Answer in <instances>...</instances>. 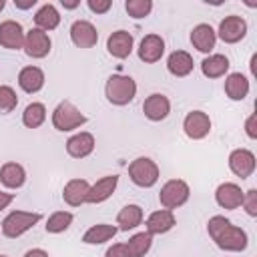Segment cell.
Wrapping results in <instances>:
<instances>
[{
    "mask_svg": "<svg viewBox=\"0 0 257 257\" xmlns=\"http://www.w3.org/2000/svg\"><path fill=\"white\" fill-rule=\"evenodd\" d=\"M207 233H209V237L215 241V245L221 251L241 253L249 245L247 231L237 227V225H233L225 215H213L207 221Z\"/></svg>",
    "mask_w": 257,
    "mask_h": 257,
    "instance_id": "obj_1",
    "label": "cell"
},
{
    "mask_svg": "<svg viewBox=\"0 0 257 257\" xmlns=\"http://www.w3.org/2000/svg\"><path fill=\"white\" fill-rule=\"evenodd\" d=\"M104 96L114 106H126L137 96V80L128 74H110L104 84Z\"/></svg>",
    "mask_w": 257,
    "mask_h": 257,
    "instance_id": "obj_2",
    "label": "cell"
},
{
    "mask_svg": "<svg viewBox=\"0 0 257 257\" xmlns=\"http://www.w3.org/2000/svg\"><path fill=\"white\" fill-rule=\"evenodd\" d=\"M50 120L58 133H70V131L80 128L86 122V116L76 104H72L70 100H62L54 106Z\"/></svg>",
    "mask_w": 257,
    "mask_h": 257,
    "instance_id": "obj_3",
    "label": "cell"
},
{
    "mask_svg": "<svg viewBox=\"0 0 257 257\" xmlns=\"http://www.w3.org/2000/svg\"><path fill=\"white\" fill-rule=\"evenodd\" d=\"M40 219H42V215L36 213V211H10L4 217V221L0 225V231L8 239H18L26 231H30L34 225H38Z\"/></svg>",
    "mask_w": 257,
    "mask_h": 257,
    "instance_id": "obj_4",
    "label": "cell"
},
{
    "mask_svg": "<svg viewBox=\"0 0 257 257\" xmlns=\"http://www.w3.org/2000/svg\"><path fill=\"white\" fill-rule=\"evenodd\" d=\"M128 177H131V181L137 187L151 189V187L157 185V181L161 177V169H159V165L153 159H149V157H137L128 165Z\"/></svg>",
    "mask_w": 257,
    "mask_h": 257,
    "instance_id": "obj_5",
    "label": "cell"
},
{
    "mask_svg": "<svg viewBox=\"0 0 257 257\" xmlns=\"http://www.w3.org/2000/svg\"><path fill=\"white\" fill-rule=\"evenodd\" d=\"M191 197V187L183 179H169L159 191V203L163 209L175 211L183 207Z\"/></svg>",
    "mask_w": 257,
    "mask_h": 257,
    "instance_id": "obj_6",
    "label": "cell"
},
{
    "mask_svg": "<svg viewBox=\"0 0 257 257\" xmlns=\"http://www.w3.org/2000/svg\"><path fill=\"white\" fill-rule=\"evenodd\" d=\"M24 54L34 58V60H40V58H46L52 50V40L48 36V32L40 30V28H30L26 34H24V46H22Z\"/></svg>",
    "mask_w": 257,
    "mask_h": 257,
    "instance_id": "obj_7",
    "label": "cell"
},
{
    "mask_svg": "<svg viewBox=\"0 0 257 257\" xmlns=\"http://www.w3.org/2000/svg\"><path fill=\"white\" fill-rule=\"evenodd\" d=\"M217 38L225 44H237L247 36V20L237 14H229L219 22V28L215 30Z\"/></svg>",
    "mask_w": 257,
    "mask_h": 257,
    "instance_id": "obj_8",
    "label": "cell"
},
{
    "mask_svg": "<svg viewBox=\"0 0 257 257\" xmlns=\"http://www.w3.org/2000/svg\"><path fill=\"white\" fill-rule=\"evenodd\" d=\"M211 116L203 110H191L185 114L183 118V133L191 139V141H201L211 133Z\"/></svg>",
    "mask_w": 257,
    "mask_h": 257,
    "instance_id": "obj_9",
    "label": "cell"
},
{
    "mask_svg": "<svg viewBox=\"0 0 257 257\" xmlns=\"http://www.w3.org/2000/svg\"><path fill=\"white\" fill-rule=\"evenodd\" d=\"M227 165H229V171H231L235 177H239V179H249V177L255 173L257 159H255V155H253L249 149H233V151L229 153Z\"/></svg>",
    "mask_w": 257,
    "mask_h": 257,
    "instance_id": "obj_10",
    "label": "cell"
},
{
    "mask_svg": "<svg viewBox=\"0 0 257 257\" xmlns=\"http://www.w3.org/2000/svg\"><path fill=\"white\" fill-rule=\"evenodd\" d=\"M70 40L76 48H92L98 42V30L88 20H74L70 24Z\"/></svg>",
    "mask_w": 257,
    "mask_h": 257,
    "instance_id": "obj_11",
    "label": "cell"
},
{
    "mask_svg": "<svg viewBox=\"0 0 257 257\" xmlns=\"http://www.w3.org/2000/svg\"><path fill=\"white\" fill-rule=\"evenodd\" d=\"M135 50V38L128 30H114L108 34L106 38V52L112 58L124 60L131 56V52Z\"/></svg>",
    "mask_w": 257,
    "mask_h": 257,
    "instance_id": "obj_12",
    "label": "cell"
},
{
    "mask_svg": "<svg viewBox=\"0 0 257 257\" xmlns=\"http://www.w3.org/2000/svg\"><path fill=\"white\" fill-rule=\"evenodd\" d=\"M66 153L68 157L72 159H86L94 153V147H96V139L92 133L88 131H80V133H74L68 141H66Z\"/></svg>",
    "mask_w": 257,
    "mask_h": 257,
    "instance_id": "obj_13",
    "label": "cell"
},
{
    "mask_svg": "<svg viewBox=\"0 0 257 257\" xmlns=\"http://www.w3.org/2000/svg\"><path fill=\"white\" fill-rule=\"evenodd\" d=\"M189 40H191L195 50H199V52L209 56V54H213V48L217 44V32H215V28L211 24L201 22V24L193 26V30L189 34Z\"/></svg>",
    "mask_w": 257,
    "mask_h": 257,
    "instance_id": "obj_14",
    "label": "cell"
},
{
    "mask_svg": "<svg viewBox=\"0 0 257 257\" xmlns=\"http://www.w3.org/2000/svg\"><path fill=\"white\" fill-rule=\"evenodd\" d=\"M137 54L139 58L145 62V64H155L163 58L165 54V40L161 34H147L141 42H139V48H137Z\"/></svg>",
    "mask_w": 257,
    "mask_h": 257,
    "instance_id": "obj_15",
    "label": "cell"
},
{
    "mask_svg": "<svg viewBox=\"0 0 257 257\" xmlns=\"http://www.w3.org/2000/svg\"><path fill=\"white\" fill-rule=\"evenodd\" d=\"M143 112H145V116H147L149 120H153V122L165 120V118L169 116V112H171V100H169V96H165L163 92H153V94H149V96L145 98V102H143Z\"/></svg>",
    "mask_w": 257,
    "mask_h": 257,
    "instance_id": "obj_16",
    "label": "cell"
},
{
    "mask_svg": "<svg viewBox=\"0 0 257 257\" xmlns=\"http://www.w3.org/2000/svg\"><path fill=\"white\" fill-rule=\"evenodd\" d=\"M243 193L241 187L237 183H221L217 189H215V203L221 207V209H227V211H235L241 207V201H243Z\"/></svg>",
    "mask_w": 257,
    "mask_h": 257,
    "instance_id": "obj_17",
    "label": "cell"
},
{
    "mask_svg": "<svg viewBox=\"0 0 257 257\" xmlns=\"http://www.w3.org/2000/svg\"><path fill=\"white\" fill-rule=\"evenodd\" d=\"M116 187H118V177L116 175H104V177H100L96 183L90 185L88 195H86V203L88 205L104 203L106 199L112 197V193L116 191Z\"/></svg>",
    "mask_w": 257,
    "mask_h": 257,
    "instance_id": "obj_18",
    "label": "cell"
},
{
    "mask_svg": "<svg viewBox=\"0 0 257 257\" xmlns=\"http://www.w3.org/2000/svg\"><path fill=\"white\" fill-rule=\"evenodd\" d=\"M24 28L16 20L0 22V46L6 50H20L24 46Z\"/></svg>",
    "mask_w": 257,
    "mask_h": 257,
    "instance_id": "obj_19",
    "label": "cell"
},
{
    "mask_svg": "<svg viewBox=\"0 0 257 257\" xmlns=\"http://www.w3.org/2000/svg\"><path fill=\"white\" fill-rule=\"evenodd\" d=\"M44 82H46V76H44V70L40 66H24L20 68L18 72V86L26 92V94H36L44 88Z\"/></svg>",
    "mask_w": 257,
    "mask_h": 257,
    "instance_id": "obj_20",
    "label": "cell"
},
{
    "mask_svg": "<svg viewBox=\"0 0 257 257\" xmlns=\"http://www.w3.org/2000/svg\"><path fill=\"white\" fill-rule=\"evenodd\" d=\"M177 225V217L173 211L169 209H159V211H153L147 221H145V231L151 233V235H165L169 233L173 227Z\"/></svg>",
    "mask_w": 257,
    "mask_h": 257,
    "instance_id": "obj_21",
    "label": "cell"
},
{
    "mask_svg": "<svg viewBox=\"0 0 257 257\" xmlns=\"http://www.w3.org/2000/svg\"><path fill=\"white\" fill-rule=\"evenodd\" d=\"M195 68V60L187 50H173L167 56V70L169 74L177 76V78H185L193 72Z\"/></svg>",
    "mask_w": 257,
    "mask_h": 257,
    "instance_id": "obj_22",
    "label": "cell"
},
{
    "mask_svg": "<svg viewBox=\"0 0 257 257\" xmlns=\"http://www.w3.org/2000/svg\"><path fill=\"white\" fill-rule=\"evenodd\" d=\"M90 183L86 179H70L62 189V201L68 207H80L86 203Z\"/></svg>",
    "mask_w": 257,
    "mask_h": 257,
    "instance_id": "obj_23",
    "label": "cell"
},
{
    "mask_svg": "<svg viewBox=\"0 0 257 257\" xmlns=\"http://www.w3.org/2000/svg\"><path fill=\"white\" fill-rule=\"evenodd\" d=\"M249 88H251V82H249V78L243 72H229L225 76L223 90H225L229 100H235V102L243 100L249 94Z\"/></svg>",
    "mask_w": 257,
    "mask_h": 257,
    "instance_id": "obj_24",
    "label": "cell"
},
{
    "mask_svg": "<svg viewBox=\"0 0 257 257\" xmlns=\"http://www.w3.org/2000/svg\"><path fill=\"white\" fill-rule=\"evenodd\" d=\"M229 58L219 52H213L201 60V72L205 78H223L229 74Z\"/></svg>",
    "mask_w": 257,
    "mask_h": 257,
    "instance_id": "obj_25",
    "label": "cell"
},
{
    "mask_svg": "<svg viewBox=\"0 0 257 257\" xmlns=\"http://www.w3.org/2000/svg\"><path fill=\"white\" fill-rule=\"evenodd\" d=\"M0 183L6 187V189H20L24 183H26V169L16 163V161H8L0 167Z\"/></svg>",
    "mask_w": 257,
    "mask_h": 257,
    "instance_id": "obj_26",
    "label": "cell"
},
{
    "mask_svg": "<svg viewBox=\"0 0 257 257\" xmlns=\"http://www.w3.org/2000/svg\"><path fill=\"white\" fill-rule=\"evenodd\" d=\"M143 219H145L143 207L137 203H128L116 215V229L118 231H133L143 223Z\"/></svg>",
    "mask_w": 257,
    "mask_h": 257,
    "instance_id": "obj_27",
    "label": "cell"
},
{
    "mask_svg": "<svg viewBox=\"0 0 257 257\" xmlns=\"http://www.w3.org/2000/svg\"><path fill=\"white\" fill-rule=\"evenodd\" d=\"M116 233H118L116 225H110V223H96V225L88 227V229L82 233V243H86V245H102V243L114 239Z\"/></svg>",
    "mask_w": 257,
    "mask_h": 257,
    "instance_id": "obj_28",
    "label": "cell"
},
{
    "mask_svg": "<svg viewBox=\"0 0 257 257\" xmlns=\"http://www.w3.org/2000/svg\"><path fill=\"white\" fill-rule=\"evenodd\" d=\"M34 24H36V28H40L44 32H50V30L58 28V24H60L58 8L54 4H42L34 14Z\"/></svg>",
    "mask_w": 257,
    "mask_h": 257,
    "instance_id": "obj_29",
    "label": "cell"
},
{
    "mask_svg": "<svg viewBox=\"0 0 257 257\" xmlns=\"http://www.w3.org/2000/svg\"><path fill=\"white\" fill-rule=\"evenodd\" d=\"M124 247L131 257H145L153 247V235L147 231L135 233L133 237H128V241H124Z\"/></svg>",
    "mask_w": 257,
    "mask_h": 257,
    "instance_id": "obj_30",
    "label": "cell"
},
{
    "mask_svg": "<svg viewBox=\"0 0 257 257\" xmlns=\"http://www.w3.org/2000/svg\"><path fill=\"white\" fill-rule=\"evenodd\" d=\"M46 120V106L42 102H30L22 110V124L26 128H38Z\"/></svg>",
    "mask_w": 257,
    "mask_h": 257,
    "instance_id": "obj_31",
    "label": "cell"
},
{
    "mask_svg": "<svg viewBox=\"0 0 257 257\" xmlns=\"http://www.w3.org/2000/svg\"><path fill=\"white\" fill-rule=\"evenodd\" d=\"M72 221H74V215H72L70 211H54V213L46 219L44 229H46V233H50V235H58V233H64V231L72 225Z\"/></svg>",
    "mask_w": 257,
    "mask_h": 257,
    "instance_id": "obj_32",
    "label": "cell"
},
{
    "mask_svg": "<svg viewBox=\"0 0 257 257\" xmlns=\"http://www.w3.org/2000/svg\"><path fill=\"white\" fill-rule=\"evenodd\" d=\"M124 10L135 20L147 18L153 12V0H126L124 2Z\"/></svg>",
    "mask_w": 257,
    "mask_h": 257,
    "instance_id": "obj_33",
    "label": "cell"
},
{
    "mask_svg": "<svg viewBox=\"0 0 257 257\" xmlns=\"http://www.w3.org/2000/svg\"><path fill=\"white\" fill-rule=\"evenodd\" d=\"M18 106V94L12 86L0 84V114H10Z\"/></svg>",
    "mask_w": 257,
    "mask_h": 257,
    "instance_id": "obj_34",
    "label": "cell"
},
{
    "mask_svg": "<svg viewBox=\"0 0 257 257\" xmlns=\"http://www.w3.org/2000/svg\"><path fill=\"white\" fill-rule=\"evenodd\" d=\"M241 207L249 217H257V189H249L243 193Z\"/></svg>",
    "mask_w": 257,
    "mask_h": 257,
    "instance_id": "obj_35",
    "label": "cell"
},
{
    "mask_svg": "<svg viewBox=\"0 0 257 257\" xmlns=\"http://www.w3.org/2000/svg\"><path fill=\"white\" fill-rule=\"evenodd\" d=\"M86 6L92 14H106L112 8V2L110 0H88Z\"/></svg>",
    "mask_w": 257,
    "mask_h": 257,
    "instance_id": "obj_36",
    "label": "cell"
},
{
    "mask_svg": "<svg viewBox=\"0 0 257 257\" xmlns=\"http://www.w3.org/2000/svg\"><path fill=\"white\" fill-rule=\"evenodd\" d=\"M245 135H247L251 141L257 139V114H255V112H251V114L247 116V120H245Z\"/></svg>",
    "mask_w": 257,
    "mask_h": 257,
    "instance_id": "obj_37",
    "label": "cell"
},
{
    "mask_svg": "<svg viewBox=\"0 0 257 257\" xmlns=\"http://www.w3.org/2000/svg\"><path fill=\"white\" fill-rule=\"evenodd\" d=\"M104 257H131V255H128L124 243H114L104 251Z\"/></svg>",
    "mask_w": 257,
    "mask_h": 257,
    "instance_id": "obj_38",
    "label": "cell"
},
{
    "mask_svg": "<svg viewBox=\"0 0 257 257\" xmlns=\"http://www.w3.org/2000/svg\"><path fill=\"white\" fill-rule=\"evenodd\" d=\"M16 193H6V191H0V211H4L12 201H14Z\"/></svg>",
    "mask_w": 257,
    "mask_h": 257,
    "instance_id": "obj_39",
    "label": "cell"
},
{
    "mask_svg": "<svg viewBox=\"0 0 257 257\" xmlns=\"http://www.w3.org/2000/svg\"><path fill=\"white\" fill-rule=\"evenodd\" d=\"M14 6L18 10H30L36 6V0H14Z\"/></svg>",
    "mask_w": 257,
    "mask_h": 257,
    "instance_id": "obj_40",
    "label": "cell"
},
{
    "mask_svg": "<svg viewBox=\"0 0 257 257\" xmlns=\"http://www.w3.org/2000/svg\"><path fill=\"white\" fill-rule=\"evenodd\" d=\"M24 257H50V255H48V251H44L40 247H34V249H28L24 253Z\"/></svg>",
    "mask_w": 257,
    "mask_h": 257,
    "instance_id": "obj_41",
    "label": "cell"
},
{
    "mask_svg": "<svg viewBox=\"0 0 257 257\" xmlns=\"http://www.w3.org/2000/svg\"><path fill=\"white\" fill-rule=\"evenodd\" d=\"M60 4H62L64 10H74V8L80 6V0H60Z\"/></svg>",
    "mask_w": 257,
    "mask_h": 257,
    "instance_id": "obj_42",
    "label": "cell"
},
{
    "mask_svg": "<svg viewBox=\"0 0 257 257\" xmlns=\"http://www.w3.org/2000/svg\"><path fill=\"white\" fill-rule=\"evenodd\" d=\"M4 6H6V2H4V0H0V12L4 10Z\"/></svg>",
    "mask_w": 257,
    "mask_h": 257,
    "instance_id": "obj_43",
    "label": "cell"
},
{
    "mask_svg": "<svg viewBox=\"0 0 257 257\" xmlns=\"http://www.w3.org/2000/svg\"><path fill=\"white\" fill-rule=\"evenodd\" d=\"M0 257H8V255H0Z\"/></svg>",
    "mask_w": 257,
    "mask_h": 257,
    "instance_id": "obj_44",
    "label": "cell"
}]
</instances>
